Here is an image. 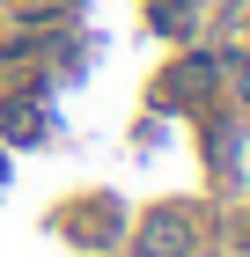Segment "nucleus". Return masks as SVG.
<instances>
[{
    "mask_svg": "<svg viewBox=\"0 0 250 257\" xmlns=\"http://www.w3.org/2000/svg\"><path fill=\"white\" fill-rule=\"evenodd\" d=\"M154 257H177V242H184V220H154Z\"/></svg>",
    "mask_w": 250,
    "mask_h": 257,
    "instance_id": "1",
    "label": "nucleus"
}]
</instances>
